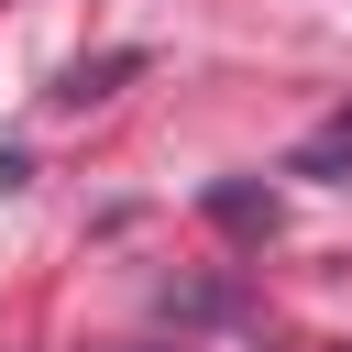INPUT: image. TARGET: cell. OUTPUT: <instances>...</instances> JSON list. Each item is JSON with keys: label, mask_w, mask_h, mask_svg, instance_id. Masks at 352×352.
Listing matches in <instances>:
<instances>
[{"label": "cell", "mask_w": 352, "mask_h": 352, "mask_svg": "<svg viewBox=\"0 0 352 352\" xmlns=\"http://www.w3.org/2000/svg\"><path fill=\"white\" fill-rule=\"evenodd\" d=\"M341 143H352V121H341Z\"/></svg>", "instance_id": "1"}]
</instances>
